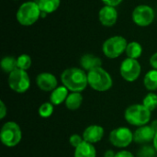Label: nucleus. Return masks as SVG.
I'll return each mask as SVG.
<instances>
[{"label":"nucleus","mask_w":157,"mask_h":157,"mask_svg":"<svg viewBox=\"0 0 157 157\" xmlns=\"http://www.w3.org/2000/svg\"><path fill=\"white\" fill-rule=\"evenodd\" d=\"M133 141L132 132L126 127H120L111 131L109 134L110 144L118 148H125Z\"/></svg>","instance_id":"obj_8"},{"label":"nucleus","mask_w":157,"mask_h":157,"mask_svg":"<svg viewBox=\"0 0 157 157\" xmlns=\"http://www.w3.org/2000/svg\"><path fill=\"white\" fill-rule=\"evenodd\" d=\"M125 52H126V55L128 56V58L137 60L139 57H141V55L143 53V47L139 42L132 41V42L128 43Z\"/></svg>","instance_id":"obj_20"},{"label":"nucleus","mask_w":157,"mask_h":157,"mask_svg":"<svg viewBox=\"0 0 157 157\" xmlns=\"http://www.w3.org/2000/svg\"><path fill=\"white\" fill-rule=\"evenodd\" d=\"M1 142L7 147H14L17 145L22 139V132L20 127L14 121L6 122L0 132Z\"/></svg>","instance_id":"obj_5"},{"label":"nucleus","mask_w":157,"mask_h":157,"mask_svg":"<svg viewBox=\"0 0 157 157\" xmlns=\"http://www.w3.org/2000/svg\"><path fill=\"white\" fill-rule=\"evenodd\" d=\"M17 68L27 71L31 66V58L28 54H21L17 58Z\"/></svg>","instance_id":"obj_24"},{"label":"nucleus","mask_w":157,"mask_h":157,"mask_svg":"<svg viewBox=\"0 0 157 157\" xmlns=\"http://www.w3.org/2000/svg\"><path fill=\"white\" fill-rule=\"evenodd\" d=\"M132 17L136 25L140 27H147L151 25L155 19V11L147 5H140L133 9Z\"/></svg>","instance_id":"obj_10"},{"label":"nucleus","mask_w":157,"mask_h":157,"mask_svg":"<svg viewBox=\"0 0 157 157\" xmlns=\"http://www.w3.org/2000/svg\"><path fill=\"white\" fill-rule=\"evenodd\" d=\"M143 105L147 108L151 112L157 109V95L155 93L150 92L148 93L144 100H143Z\"/></svg>","instance_id":"obj_23"},{"label":"nucleus","mask_w":157,"mask_h":157,"mask_svg":"<svg viewBox=\"0 0 157 157\" xmlns=\"http://www.w3.org/2000/svg\"><path fill=\"white\" fill-rule=\"evenodd\" d=\"M156 131L152 125H144L139 127L133 133V141L136 144H146L154 141Z\"/></svg>","instance_id":"obj_11"},{"label":"nucleus","mask_w":157,"mask_h":157,"mask_svg":"<svg viewBox=\"0 0 157 157\" xmlns=\"http://www.w3.org/2000/svg\"><path fill=\"white\" fill-rule=\"evenodd\" d=\"M128 45L127 40L122 36H113L106 40L102 46V51L106 57L115 59L121 56Z\"/></svg>","instance_id":"obj_6"},{"label":"nucleus","mask_w":157,"mask_h":157,"mask_svg":"<svg viewBox=\"0 0 157 157\" xmlns=\"http://www.w3.org/2000/svg\"><path fill=\"white\" fill-rule=\"evenodd\" d=\"M115 155H116V154H114L113 151L109 150V151H107V152L105 153V157H115Z\"/></svg>","instance_id":"obj_32"},{"label":"nucleus","mask_w":157,"mask_h":157,"mask_svg":"<svg viewBox=\"0 0 157 157\" xmlns=\"http://www.w3.org/2000/svg\"><path fill=\"white\" fill-rule=\"evenodd\" d=\"M115 157H134V155H132V153L129 152V151H126V150H122V151H120L118 152Z\"/></svg>","instance_id":"obj_30"},{"label":"nucleus","mask_w":157,"mask_h":157,"mask_svg":"<svg viewBox=\"0 0 157 157\" xmlns=\"http://www.w3.org/2000/svg\"><path fill=\"white\" fill-rule=\"evenodd\" d=\"M6 112H7L6 107L4 103V101L1 100L0 101V119H4L5 116L6 115Z\"/></svg>","instance_id":"obj_29"},{"label":"nucleus","mask_w":157,"mask_h":157,"mask_svg":"<svg viewBox=\"0 0 157 157\" xmlns=\"http://www.w3.org/2000/svg\"><path fill=\"white\" fill-rule=\"evenodd\" d=\"M80 64L82 68L87 72L101 67L102 65V61L99 57L93 55V54H85L81 57L80 59Z\"/></svg>","instance_id":"obj_15"},{"label":"nucleus","mask_w":157,"mask_h":157,"mask_svg":"<svg viewBox=\"0 0 157 157\" xmlns=\"http://www.w3.org/2000/svg\"><path fill=\"white\" fill-rule=\"evenodd\" d=\"M83 141H84V139H83L79 134H73V135L70 137V139H69L70 144H71L73 147H75V148L78 147V146L83 143Z\"/></svg>","instance_id":"obj_27"},{"label":"nucleus","mask_w":157,"mask_h":157,"mask_svg":"<svg viewBox=\"0 0 157 157\" xmlns=\"http://www.w3.org/2000/svg\"><path fill=\"white\" fill-rule=\"evenodd\" d=\"M68 97V89L64 86H57L53 91H52V94L50 96L51 103L53 105H60L63 102H65L66 98Z\"/></svg>","instance_id":"obj_17"},{"label":"nucleus","mask_w":157,"mask_h":157,"mask_svg":"<svg viewBox=\"0 0 157 157\" xmlns=\"http://www.w3.org/2000/svg\"><path fill=\"white\" fill-rule=\"evenodd\" d=\"M101 1L105 4V6H117L122 2V0H101Z\"/></svg>","instance_id":"obj_28"},{"label":"nucleus","mask_w":157,"mask_h":157,"mask_svg":"<svg viewBox=\"0 0 157 157\" xmlns=\"http://www.w3.org/2000/svg\"><path fill=\"white\" fill-rule=\"evenodd\" d=\"M150 64H151V66L154 69L157 70V52H155L151 56V58H150Z\"/></svg>","instance_id":"obj_31"},{"label":"nucleus","mask_w":157,"mask_h":157,"mask_svg":"<svg viewBox=\"0 0 157 157\" xmlns=\"http://www.w3.org/2000/svg\"><path fill=\"white\" fill-rule=\"evenodd\" d=\"M61 80L63 85L72 92H82L87 85V74L84 69L73 67L64 70L61 75Z\"/></svg>","instance_id":"obj_1"},{"label":"nucleus","mask_w":157,"mask_h":157,"mask_svg":"<svg viewBox=\"0 0 157 157\" xmlns=\"http://www.w3.org/2000/svg\"><path fill=\"white\" fill-rule=\"evenodd\" d=\"M38 4L42 13L50 14L59 8L61 0H39Z\"/></svg>","instance_id":"obj_19"},{"label":"nucleus","mask_w":157,"mask_h":157,"mask_svg":"<svg viewBox=\"0 0 157 157\" xmlns=\"http://www.w3.org/2000/svg\"><path fill=\"white\" fill-rule=\"evenodd\" d=\"M151 125H152V126L154 127V129H155V130L156 131V132H157V120H156V121H154V122H153V123H152Z\"/></svg>","instance_id":"obj_34"},{"label":"nucleus","mask_w":157,"mask_h":157,"mask_svg":"<svg viewBox=\"0 0 157 157\" xmlns=\"http://www.w3.org/2000/svg\"><path fill=\"white\" fill-rule=\"evenodd\" d=\"M144 85L149 91L157 90V70L153 69L145 75L144 78Z\"/></svg>","instance_id":"obj_21"},{"label":"nucleus","mask_w":157,"mask_h":157,"mask_svg":"<svg viewBox=\"0 0 157 157\" xmlns=\"http://www.w3.org/2000/svg\"><path fill=\"white\" fill-rule=\"evenodd\" d=\"M53 113V104L51 102L42 103L39 108V114L42 118H49Z\"/></svg>","instance_id":"obj_25"},{"label":"nucleus","mask_w":157,"mask_h":157,"mask_svg":"<svg viewBox=\"0 0 157 157\" xmlns=\"http://www.w3.org/2000/svg\"><path fill=\"white\" fill-rule=\"evenodd\" d=\"M36 84L42 91H53L57 87V78L50 73H40L36 77Z\"/></svg>","instance_id":"obj_13"},{"label":"nucleus","mask_w":157,"mask_h":157,"mask_svg":"<svg viewBox=\"0 0 157 157\" xmlns=\"http://www.w3.org/2000/svg\"><path fill=\"white\" fill-rule=\"evenodd\" d=\"M41 16V10L39 4L34 1L23 3L17 9L16 17L22 26H31L36 23Z\"/></svg>","instance_id":"obj_2"},{"label":"nucleus","mask_w":157,"mask_h":157,"mask_svg":"<svg viewBox=\"0 0 157 157\" xmlns=\"http://www.w3.org/2000/svg\"><path fill=\"white\" fill-rule=\"evenodd\" d=\"M1 68L5 73L10 74L17 68V58L13 56H6L1 60Z\"/></svg>","instance_id":"obj_22"},{"label":"nucleus","mask_w":157,"mask_h":157,"mask_svg":"<svg viewBox=\"0 0 157 157\" xmlns=\"http://www.w3.org/2000/svg\"><path fill=\"white\" fill-rule=\"evenodd\" d=\"M155 147L152 148V147H149V146H146V147H144L140 152H139V157H154L155 155Z\"/></svg>","instance_id":"obj_26"},{"label":"nucleus","mask_w":157,"mask_h":157,"mask_svg":"<svg viewBox=\"0 0 157 157\" xmlns=\"http://www.w3.org/2000/svg\"><path fill=\"white\" fill-rule=\"evenodd\" d=\"M100 23L105 27H112L118 20V11L115 6H105L98 12Z\"/></svg>","instance_id":"obj_12"},{"label":"nucleus","mask_w":157,"mask_h":157,"mask_svg":"<svg viewBox=\"0 0 157 157\" xmlns=\"http://www.w3.org/2000/svg\"><path fill=\"white\" fill-rule=\"evenodd\" d=\"M104 136V129L99 125H90L83 132L84 141L92 144L98 143Z\"/></svg>","instance_id":"obj_14"},{"label":"nucleus","mask_w":157,"mask_h":157,"mask_svg":"<svg viewBox=\"0 0 157 157\" xmlns=\"http://www.w3.org/2000/svg\"><path fill=\"white\" fill-rule=\"evenodd\" d=\"M124 117L131 125L141 127L150 121L151 111L143 104H133L126 109Z\"/></svg>","instance_id":"obj_4"},{"label":"nucleus","mask_w":157,"mask_h":157,"mask_svg":"<svg viewBox=\"0 0 157 157\" xmlns=\"http://www.w3.org/2000/svg\"><path fill=\"white\" fill-rule=\"evenodd\" d=\"M8 86L17 93H25L30 86V79L25 70L17 68L8 75Z\"/></svg>","instance_id":"obj_7"},{"label":"nucleus","mask_w":157,"mask_h":157,"mask_svg":"<svg viewBox=\"0 0 157 157\" xmlns=\"http://www.w3.org/2000/svg\"><path fill=\"white\" fill-rule=\"evenodd\" d=\"M88 85L96 91H108L113 85L110 75L102 67L93 69L87 73Z\"/></svg>","instance_id":"obj_3"},{"label":"nucleus","mask_w":157,"mask_h":157,"mask_svg":"<svg viewBox=\"0 0 157 157\" xmlns=\"http://www.w3.org/2000/svg\"><path fill=\"white\" fill-rule=\"evenodd\" d=\"M83 102V96L80 92H72L65 100V107L70 110L78 109Z\"/></svg>","instance_id":"obj_18"},{"label":"nucleus","mask_w":157,"mask_h":157,"mask_svg":"<svg viewBox=\"0 0 157 157\" xmlns=\"http://www.w3.org/2000/svg\"><path fill=\"white\" fill-rule=\"evenodd\" d=\"M121 75L128 82H133L138 79L141 75L142 67L136 59L127 58L122 61L120 67Z\"/></svg>","instance_id":"obj_9"},{"label":"nucleus","mask_w":157,"mask_h":157,"mask_svg":"<svg viewBox=\"0 0 157 157\" xmlns=\"http://www.w3.org/2000/svg\"><path fill=\"white\" fill-rule=\"evenodd\" d=\"M153 143H154V147H155V151H156L157 153V133L155 134V137Z\"/></svg>","instance_id":"obj_33"},{"label":"nucleus","mask_w":157,"mask_h":157,"mask_svg":"<svg viewBox=\"0 0 157 157\" xmlns=\"http://www.w3.org/2000/svg\"><path fill=\"white\" fill-rule=\"evenodd\" d=\"M97 151L94 145L90 143L83 141V143L75 148V157H96Z\"/></svg>","instance_id":"obj_16"}]
</instances>
